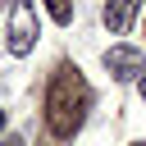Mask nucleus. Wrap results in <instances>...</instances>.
<instances>
[{"label": "nucleus", "instance_id": "nucleus-1", "mask_svg": "<svg viewBox=\"0 0 146 146\" xmlns=\"http://www.w3.org/2000/svg\"><path fill=\"white\" fill-rule=\"evenodd\" d=\"M87 105H91V91H87L82 73H78L73 64H64V68L50 78V91H46V123H50V132H55L59 141H68V137L82 128Z\"/></svg>", "mask_w": 146, "mask_h": 146}, {"label": "nucleus", "instance_id": "nucleus-2", "mask_svg": "<svg viewBox=\"0 0 146 146\" xmlns=\"http://www.w3.org/2000/svg\"><path fill=\"white\" fill-rule=\"evenodd\" d=\"M5 46H9V55H27V50L36 46V9H32V0H14Z\"/></svg>", "mask_w": 146, "mask_h": 146}, {"label": "nucleus", "instance_id": "nucleus-3", "mask_svg": "<svg viewBox=\"0 0 146 146\" xmlns=\"http://www.w3.org/2000/svg\"><path fill=\"white\" fill-rule=\"evenodd\" d=\"M105 68H110V78L128 82V78L146 73V55H141L137 46H110V50H105Z\"/></svg>", "mask_w": 146, "mask_h": 146}, {"label": "nucleus", "instance_id": "nucleus-4", "mask_svg": "<svg viewBox=\"0 0 146 146\" xmlns=\"http://www.w3.org/2000/svg\"><path fill=\"white\" fill-rule=\"evenodd\" d=\"M137 9H141V0H110V5H105V27H110L114 36H123V32L132 27Z\"/></svg>", "mask_w": 146, "mask_h": 146}, {"label": "nucleus", "instance_id": "nucleus-5", "mask_svg": "<svg viewBox=\"0 0 146 146\" xmlns=\"http://www.w3.org/2000/svg\"><path fill=\"white\" fill-rule=\"evenodd\" d=\"M46 14L64 27V23H73V0H46Z\"/></svg>", "mask_w": 146, "mask_h": 146}, {"label": "nucleus", "instance_id": "nucleus-6", "mask_svg": "<svg viewBox=\"0 0 146 146\" xmlns=\"http://www.w3.org/2000/svg\"><path fill=\"white\" fill-rule=\"evenodd\" d=\"M5 146H23V137H5Z\"/></svg>", "mask_w": 146, "mask_h": 146}, {"label": "nucleus", "instance_id": "nucleus-7", "mask_svg": "<svg viewBox=\"0 0 146 146\" xmlns=\"http://www.w3.org/2000/svg\"><path fill=\"white\" fill-rule=\"evenodd\" d=\"M137 91H141V100H146V78H137Z\"/></svg>", "mask_w": 146, "mask_h": 146}, {"label": "nucleus", "instance_id": "nucleus-8", "mask_svg": "<svg viewBox=\"0 0 146 146\" xmlns=\"http://www.w3.org/2000/svg\"><path fill=\"white\" fill-rule=\"evenodd\" d=\"M0 132H5V110H0Z\"/></svg>", "mask_w": 146, "mask_h": 146}, {"label": "nucleus", "instance_id": "nucleus-9", "mask_svg": "<svg viewBox=\"0 0 146 146\" xmlns=\"http://www.w3.org/2000/svg\"><path fill=\"white\" fill-rule=\"evenodd\" d=\"M132 146H146V141H132Z\"/></svg>", "mask_w": 146, "mask_h": 146}]
</instances>
